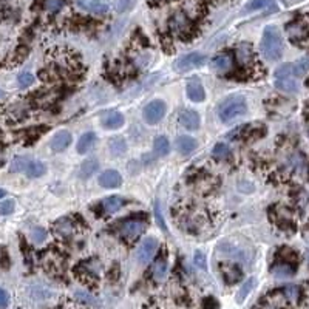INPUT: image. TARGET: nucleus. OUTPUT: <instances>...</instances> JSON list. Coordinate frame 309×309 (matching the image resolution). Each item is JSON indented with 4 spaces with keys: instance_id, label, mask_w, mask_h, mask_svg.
Returning a JSON list of instances; mask_svg holds the SVG:
<instances>
[{
    "instance_id": "37",
    "label": "nucleus",
    "mask_w": 309,
    "mask_h": 309,
    "mask_svg": "<svg viewBox=\"0 0 309 309\" xmlns=\"http://www.w3.org/2000/svg\"><path fill=\"white\" fill-rule=\"evenodd\" d=\"M17 82H19V87L20 88H27V87H29V85H33L34 76L31 73H28V71H24V73L19 74Z\"/></svg>"
},
{
    "instance_id": "33",
    "label": "nucleus",
    "mask_w": 309,
    "mask_h": 309,
    "mask_svg": "<svg viewBox=\"0 0 309 309\" xmlns=\"http://www.w3.org/2000/svg\"><path fill=\"white\" fill-rule=\"evenodd\" d=\"M65 5V0H44V9L51 14L59 13Z\"/></svg>"
},
{
    "instance_id": "39",
    "label": "nucleus",
    "mask_w": 309,
    "mask_h": 309,
    "mask_svg": "<svg viewBox=\"0 0 309 309\" xmlns=\"http://www.w3.org/2000/svg\"><path fill=\"white\" fill-rule=\"evenodd\" d=\"M136 0H118V3H116V9H118V13H125V11H130V9L135 6Z\"/></svg>"
},
{
    "instance_id": "25",
    "label": "nucleus",
    "mask_w": 309,
    "mask_h": 309,
    "mask_svg": "<svg viewBox=\"0 0 309 309\" xmlns=\"http://www.w3.org/2000/svg\"><path fill=\"white\" fill-rule=\"evenodd\" d=\"M275 88L283 93H297L298 82L294 78H281L275 81Z\"/></svg>"
},
{
    "instance_id": "36",
    "label": "nucleus",
    "mask_w": 309,
    "mask_h": 309,
    "mask_svg": "<svg viewBox=\"0 0 309 309\" xmlns=\"http://www.w3.org/2000/svg\"><path fill=\"white\" fill-rule=\"evenodd\" d=\"M281 78H294L292 76V63H283L275 70V79Z\"/></svg>"
},
{
    "instance_id": "32",
    "label": "nucleus",
    "mask_w": 309,
    "mask_h": 309,
    "mask_svg": "<svg viewBox=\"0 0 309 309\" xmlns=\"http://www.w3.org/2000/svg\"><path fill=\"white\" fill-rule=\"evenodd\" d=\"M274 2L272 0H252L246 5L244 8V13H252V11H258V9H264V8H269L272 6Z\"/></svg>"
},
{
    "instance_id": "35",
    "label": "nucleus",
    "mask_w": 309,
    "mask_h": 309,
    "mask_svg": "<svg viewBox=\"0 0 309 309\" xmlns=\"http://www.w3.org/2000/svg\"><path fill=\"white\" fill-rule=\"evenodd\" d=\"M283 295L289 302H297L298 297H300V289H298V286L295 284H287L286 287H283Z\"/></svg>"
},
{
    "instance_id": "12",
    "label": "nucleus",
    "mask_w": 309,
    "mask_h": 309,
    "mask_svg": "<svg viewBox=\"0 0 309 309\" xmlns=\"http://www.w3.org/2000/svg\"><path fill=\"white\" fill-rule=\"evenodd\" d=\"M210 67L217 73H229L233 68V57L229 53H218V55L212 59Z\"/></svg>"
},
{
    "instance_id": "10",
    "label": "nucleus",
    "mask_w": 309,
    "mask_h": 309,
    "mask_svg": "<svg viewBox=\"0 0 309 309\" xmlns=\"http://www.w3.org/2000/svg\"><path fill=\"white\" fill-rule=\"evenodd\" d=\"M178 122L184 127L186 130L189 132H195L199 129L201 125V119H199V114L195 110H181L179 116H178Z\"/></svg>"
},
{
    "instance_id": "5",
    "label": "nucleus",
    "mask_w": 309,
    "mask_h": 309,
    "mask_svg": "<svg viewBox=\"0 0 309 309\" xmlns=\"http://www.w3.org/2000/svg\"><path fill=\"white\" fill-rule=\"evenodd\" d=\"M166 113H167V105H166V102L161 101V99H155V101H150L144 107L142 118H144V121L147 124L155 125V124H158L159 121L164 118Z\"/></svg>"
},
{
    "instance_id": "19",
    "label": "nucleus",
    "mask_w": 309,
    "mask_h": 309,
    "mask_svg": "<svg viewBox=\"0 0 309 309\" xmlns=\"http://www.w3.org/2000/svg\"><path fill=\"white\" fill-rule=\"evenodd\" d=\"M99 169V161L96 158H87L79 167V178L81 179H88L96 173V170Z\"/></svg>"
},
{
    "instance_id": "30",
    "label": "nucleus",
    "mask_w": 309,
    "mask_h": 309,
    "mask_svg": "<svg viewBox=\"0 0 309 309\" xmlns=\"http://www.w3.org/2000/svg\"><path fill=\"white\" fill-rule=\"evenodd\" d=\"M309 71V57H302L292 63V76L302 78Z\"/></svg>"
},
{
    "instance_id": "42",
    "label": "nucleus",
    "mask_w": 309,
    "mask_h": 309,
    "mask_svg": "<svg viewBox=\"0 0 309 309\" xmlns=\"http://www.w3.org/2000/svg\"><path fill=\"white\" fill-rule=\"evenodd\" d=\"M14 212V201L13 199H6L0 204V215H9Z\"/></svg>"
},
{
    "instance_id": "1",
    "label": "nucleus",
    "mask_w": 309,
    "mask_h": 309,
    "mask_svg": "<svg viewBox=\"0 0 309 309\" xmlns=\"http://www.w3.org/2000/svg\"><path fill=\"white\" fill-rule=\"evenodd\" d=\"M217 113L221 122L225 124L232 122L248 113V101L243 94L238 93L229 94L218 104Z\"/></svg>"
},
{
    "instance_id": "45",
    "label": "nucleus",
    "mask_w": 309,
    "mask_h": 309,
    "mask_svg": "<svg viewBox=\"0 0 309 309\" xmlns=\"http://www.w3.org/2000/svg\"><path fill=\"white\" fill-rule=\"evenodd\" d=\"M8 255H6V251L5 249H0V268H8Z\"/></svg>"
},
{
    "instance_id": "44",
    "label": "nucleus",
    "mask_w": 309,
    "mask_h": 309,
    "mask_svg": "<svg viewBox=\"0 0 309 309\" xmlns=\"http://www.w3.org/2000/svg\"><path fill=\"white\" fill-rule=\"evenodd\" d=\"M9 303V295L5 289L0 287V309H5Z\"/></svg>"
},
{
    "instance_id": "7",
    "label": "nucleus",
    "mask_w": 309,
    "mask_h": 309,
    "mask_svg": "<svg viewBox=\"0 0 309 309\" xmlns=\"http://www.w3.org/2000/svg\"><path fill=\"white\" fill-rule=\"evenodd\" d=\"M286 33L294 44H303L309 37V28L303 20H292L291 24L286 25Z\"/></svg>"
},
{
    "instance_id": "13",
    "label": "nucleus",
    "mask_w": 309,
    "mask_h": 309,
    "mask_svg": "<svg viewBox=\"0 0 309 309\" xmlns=\"http://www.w3.org/2000/svg\"><path fill=\"white\" fill-rule=\"evenodd\" d=\"M71 141H73L71 133L67 132V130H60V132H57L55 136H53V140H51V142H50L51 150H53V152H56V153L65 152L67 148L70 147Z\"/></svg>"
},
{
    "instance_id": "22",
    "label": "nucleus",
    "mask_w": 309,
    "mask_h": 309,
    "mask_svg": "<svg viewBox=\"0 0 309 309\" xmlns=\"http://www.w3.org/2000/svg\"><path fill=\"white\" fill-rule=\"evenodd\" d=\"M221 271H223V277H225L226 283H229V284L237 283L243 277V272L237 264H225L221 268Z\"/></svg>"
},
{
    "instance_id": "23",
    "label": "nucleus",
    "mask_w": 309,
    "mask_h": 309,
    "mask_svg": "<svg viewBox=\"0 0 309 309\" xmlns=\"http://www.w3.org/2000/svg\"><path fill=\"white\" fill-rule=\"evenodd\" d=\"M125 206V199L121 197H109L102 201V209L107 214H114V212L121 210Z\"/></svg>"
},
{
    "instance_id": "6",
    "label": "nucleus",
    "mask_w": 309,
    "mask_h": 309,
    "mask_svg": "<svg viewBox=\"0 0 309 309\" xmlns=\"http://www.w3.org/2000/svg\"><path fill=\"white\" fill-rule=\"evenodd\" d=\"M169 28L173 34H176L178 37H186L189 36V33L192 31V22L187 14L184 13H175L169 20Z\"/></svg>"
},
{
    "instance_id": "11",
    "label": "nucleus",
    "mask_w": 309,
    "mask_h": 309,
    "mask_svg": "<svg viewBox=\"0 0 309 309\" xmlns=\"http://www.w3.org/2000/svg\"><path fill=\"white\" fill-rule=\"evenodd\" d=\"M187 98L192 102H202L206 99V90L202 87V82L198 78H192L186 85Z\"/></svg>"
},
{
    "instance_id": "20",
    "label": "nucleus",
    "mask_w": 309,
    "mask_h": 309,
    "mask_svg": "<svg viewBox=\"0 0 309 309\" xmlns=\"http://www.w3.org/2000/svg\"><path fill=\"white\" fill-rule=\"evenodd\" d=\"M55 232L57 233V235H62V237H70L71 233L76 230V225L73 223V220L70 218H60L55 223Z\"/></svg>"
},
{
    "instance_id": "47",
    "label": "nucleus",
    "mask_w": 309,
    "mask_h": 309,
    "mask_svg": "<svg viewBox=\"0 0 309 309\" xmlns=\"http://www.w3.org/2000/svg\"><path fill=\"white\" fill-rule=\"evenodd\" d=\"M3 94H5V93H3V90L0 88V98H3Z\"/></svg>"
},
{
    "instance_id": "27",
    "label": "nucleus",
    "mask_w": 309,
    "mask_h": 309,
    "mask_svg": "<svg viewBox=\"0 0 309 309\" xmlns=\"http://www.w3.org/2000/svg\"><path fill=\"white\" fill-rule=\"evenodd\" d=\"M167 275V261L164 258H159L155 261L153 268H152V277L156 281H163Z\"/></svg>"
},
{
    "instance_id": "4",
    "label": "nucleus",
    "mask_w": 309,
    "mask_h": 309,
    "mask_svg": "<svg viewBox=\"0 0 309 309\" xmlns=\"http://www.w3.org/2000/svg\"><path fill=\"white\" fill-rule=\"evenodd\" d=\"M207 57L206 55H202V53L194 51V53H187V55H183L181 57H178L173 63V67L176 71L179 73H186L189 70H194V68H199L206 63Z\"/></svg>"
},
{
    "instance_id": "31",
    "label": "nucleus",
    "mask_w": 309,
    "mask_h": 309,
    "mask_svg": "<svg viewBox=\"0 0 309 309\" xmlns=\"http://www.w3.org/2000/svg\"><path fill=\"white\" fill-rule=\"evenodd\" d=\"M255 283H257V280L253 279V277H251L249 280H246V283H244L241 287H240V291L237 294V302L238 303H243L244 300H246V297L249 295V292L255 287Z\"/></svg>"
},
{
    "instance_id": "38",
    "label": "nucleus",
    "mask_w": 309,
    "mask_h": 309,
    "mask_svg": "<svg viewBox=\"0 0 309 309\" xmlns=\"http://www.w3.org/2000/svg\"><path fill=\"white\" fill-rule=\"evenodd\" d=\"M76 298H78L79 302L85 303V305H93V306L98 305V300H96V298H94L90 292L78 291V292H76Z\"/></svg>"
},
{
    "instance_id": "14",
    "label": "nucleus",
    "mask_w": 309,
    "mask_h": 309,
    "mask_svg": "<svg viewBox=\"0 0 309 309\" xmlns=\"http://www.w3.org/2000/svg\"><path fill=\"white\" fill-rule=\"evenodd\" d=\"M122 184V176L118 170H105L99 176V186L104 189H116Z\"/></svg>"
},
{
    "instance_id": "41",
    "label": "nucleus",
    "mask_w": 309,
    "mask_h": 309,
    "mask_svg": "<svg viewBox=\"0 0 309 309\" xmlns=\"http://www.w3.org/2000/svg\"><path fill=\"white\" fill-rule=\"evenodd\" d=\"M155 217H156V225L167 233L169 229H167V225H166V221H164V218L161 215V207H159V202H156V204H155Z\"/></svg>"
},
{
    "instance_id": "21",
    "label": "nucleus",
    "mask_w": 309,
    "mask_h": 309,
    "mask_svg": "<svg viewBox=\"0 0 309 309\" xmlns=\"http://www.w3.org/2000/svg\"><path fill=\"white\" fill-rule=\"evenodd\" d=\"M96 144V133L94 132H87L81 136V140L78 141V147L76 150L79 155H85L87 152H90V148H93V145Z\"/></svg>"
},
{
    "instance_id": "40",
    "label": "nucleus",
    "mask_w": 309,
    "mask_h": 309,
    "mask_svg": "<svg viewBox=\"0 0 309 309\" xmlns=\"http://www.w3.org/2000/svg\"><path fill=\"white\" fill-rule=\"evenodd\" d=\"M31 238H33L34 243H42L47 240V230L42 227H36L31 230Z\"/></svg>"
},
{
    "instance_id": "43",
    "label": "nucleus",
    "mask_w": 309,
    "mask_h": 309,
    "mask_svg": "<svg viewBox=\"0 0 309 309\" xmlns=\"http://www.w3.org/2000/svg\"><path fill=\"white\" fill-rule=\"evenodd\" d=\"M195 264H197V268L202 269V271H206L207 269V260H206V255L197 251L195 252Z\"/></svg>"
},
{
    "instance_id": "29",
    "label": "nucleus",
    "mask_w": 309,
    "mask_h": 309,
    "mask_svg": "<svg viewBox=\"0 0 309 309\" xmlns=\"http://www.w3.org/2000/svg\"><path fill=\"white\" fill-rule=\"evenodd\" d=\"M31 161V158L28 156H16L13 161H11V166H9V170H11L13 173H25V170L28 167Z\"/></svg>"
},
{
    "instance_id": "24",
    "label": "nucleus",
    "mask_w": 309,
    "mask_h": 309,
    "mask_svg": "<svg viewBox=\"0 0 309 309\" xmlns=\"http://www.w3.org/2000/svg\"><path fill=\"white\" fill-rule=\"evenodd\" d=\"M45 172H47V166L44 163L37 161V159H31L25 170V175L28 178H40L42 175H45Z\"/></svg>"
},
{
    "instance_id": "26",
    "label": "nucleus",
    "mask_w": 309,
    "mask_h": 309,
    "mask_svg": "<svg viewBox=\"0 0 309 309\" xmlns=\"http://www.w3.org/2000/svg\"><path fill=\"white\" fill-rule=\"evenodd\" d=\"M109 148H110V153L113 156H122L127 152V142H125L124 138L114 136L109 141Z\"/></svg>"
},
{
    "instance_id": "8",
    "label": "nucleus",
    "mask_w": 309,
    "mask_h": 309,
    "mask_svg": "<svg viewBox=\"0 0 309 309\" xmlns=\"http://www.w3.org/2000/svg\"><path fill=\"white\" fill-rule=\"evenodd\" d=\"M101 125L107 130H118L124 125V114L118 110H105L101 113Z\"/></svg>"
},
{
    "instance_id": "2",
    "label": "nucleus",
    "mask_w": 309,
    "mask_h": 309,
    "mask_svg": "<svg viewBox=\"0 0 309 309\" xmlns=\"http://www.w3.org/2000/svg\"><path fill=\"white\" fill-rule=\"evenodd\" d=\"M284 44L281 33L277 27H266L261 36V55L266 60H279L283 56Z\"/></svg>"
},
{
    "instance_id": "34",
    "label": "nucleus",
    "mask_w": 309,
    "mask_h": 309,
    "mask_svg": "<svg viewBox=\"0 0 309 309\" xmlns=\"http://www.w3.org/2000/svg\"><path fill=\"white\" fill-rule=\"evenodd\" d=\"M212 155H214L217 159H225L230 155V147L227 144H223V142H218L214 150H212Z\"/></svg>"
},
{
    "instance_id": "46",
    "label": "nucleus",
    "mask_w": 309,
    "mask_h": 309,
    "mask_svg": "<svg viewBox=\"0 0 309 309\" xmlns=\"http://www.w3.org/2000/svg\"><path fill=\"white\" fill-rule=\"evenodd\" d=\"M5 195H6V192L3 189H0V198H3Z\"/></svg>"
},
{
    "instance_id": "28",
    "label": "nucleus",
    "mask_w": 309,
    "mask_h": 309,
    "mask_svg": "<svg viewBox=\"0 0 309 309\" xmlns=\"http://www.w3.org/2000/svg\"><path fill=\"white\" fill-rule=\"evenodd\" d=\"M153 150L158 156H167L170 153V142L166 136H158L153 142Z\"/></svg>"
},
{
    "instance_id": "15",
    "label": "nucleus",
    "mask_w": 309,
    "mask_h": 309,
    "mask_svg": "<svg viewBox=\"0 0 309 309\" xmlns=\"http://www.w3.org/2000/svg\"><path fill=\"white\" fill-rule=\"evenodd\" d=\"M76 3L84 11H88L93 14H105L109 11V5L101 2V0H78Z\"/></svg>"
},
{
    "instance_id": "16",
    "label": "nucleus",
    "mask_w": 309,
    "mask_h": 309,
    "mask_svg": "<svg viewBox=\"0 0 309 309\" xmlns=\"http://www.w3.org/2000/svg\"><path fill=\"white\" fill-rule=\"evenodd\" d=\"M253 51H252V47L249 44H240L238 48H237V60L240 65L243 67H252L253 63Z\"/></svg>"
},
{
    "instance_id": "18",
    "label": "nucleus",
    "mask_w": 309,
    "mask_h": 309,
    "mask_svg": "<svg viewBox=\"0 0 309 309\" xmlns=\"http://www.w3.org/2000/svg\"><path fill=\"white\" fill-rule=\"evenodd\" d=\"M294 272H295V268L289 261H280L274 264L271 269V274L277 277V279H289V277L294 275Z\"/></svg>"
},
{
    "instance_id": "3",
    "label": "nucleus",
    "mask_w": 309,
    "mask_h": 309,
    "mask_svg": "<svg viewBox=\"0 0 309 309\" xmlns=\"http://www.w3.org/2000/svg\"><path fill=\"white\" fill-rule=\"evenodd\" d=\"M145 229H147V223L144 220H140V218L125 220L118 226L119 235L127 241H132V240L138 238L141 233H144Z\"/></svg>"
},
{
    "instance_id": "49",
    "label": "nucleus",
    "mask_w": 309,
    "mask_h": 309,
    "mask_svg": "<svg viewBox=\"0 0 309 309\" xmlns=\"http://www.w3.org/2000/svg\"><path fill=\"white\" fill-rule=\"evenodd\" d=\"M308 85H309V81H308Z\"/></svg>"
},
{
    "instance_id": "17",
    "label": "nucleus",
    "mask_w": 309,
    "mask_h": 309,
    "mask_svg": "<svg viewBox=\"0 0 309 309\" xmlns=\"http://www.w3.org/2000/svg\"><path fill=\"white\" fill-rule=\"evenodd\" d=\"M198 147V142L195 138H192L189 135H181L176 138V148L181 155H189Z\"/></svg>"
},
{
    "instance_id": "48",
    "label": "nucleus",
    "mask_w": 309,
    "mask_h": 309,
    "mask_svg": "<svg viewBox=\"0 0 309 309\" xmlns=\"http://www.w3.org/2000/svg\"><path fill=\"white\" fill-rule=\"evenodd\" d=\"M306 257H308V263H309V251H308V255H306Z\"/></svg>"
},
{
    "instance_id": "9",
    "label": "nucleus",
    "mask_w": 309,
    "mask_h": 309,
    "mask_svg": "<svg viewBox=\"0 0 309 309\" xmlns=\"http://www.w3.org/2000/svg\"><path fill=\"white\" fill-rule=\"evenodd\" d=\"M156 251H158V240L153 238V237L145 238L140 244V249H138V261H140L141 264H147L155 257Z\"/></svg>"
}]
</instances>
